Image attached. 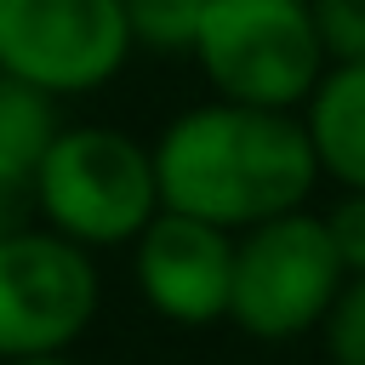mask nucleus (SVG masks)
<instances>
[{
    "label": "nucleus",
    "mask_w": 365,
    "mask_h": 365,
    "mask_svg": "<svg viewBox=\"0 0 365 365\" xmlns=\"http://www.w3.org/2000/svg\"><path fill=\"white\" fill-rule=\"evenodd\" d=\"M314 34L325 63H359L365 57V0H308Z\"/></svg>",
    "instance_id": "12"
},
{
    "label": "nucleus",
    "mask_w": 365,
    "mask_h": 365,
    "mask_svg": "<svg viewBox=\"0 0 365 365\" xmlns=\"http://www.w3.org/2000/svg\"><path fill=\"white\" fill-rule=\"evenodd\" d=\"M29 205L63 240L86 251H120L160 211L154 154L120 125H57L29 171Z\"/></svg>",
    "instance_id": "2"
},
{
    "label": "nucleus",
    "mask_w": 365,
    "mask_h": 365,
    "mask_svg": "<svg viewBox=\"0 0 365 365\" xmlns=\"http://www.w3.org/2000/svg\"><path fill=\"white\" fill-rule=\"evenodd\" d=\"M120 11H125V29H131L137 51L188 57L194 34H200V17H205V0H120Z\"/></svg>",
    "instance_id": "10"
},
{
    "label": "nucleus",
    "mask_w": 365,
    "mask_h": 365,
    "mask_svg": "<svg viewBox=\"0 0 365 365\" xmlns=\"http://www.w3.org/2000/svg\"><path fill=\"white\" fill-rule=\"evenodd\" d=\"M188 57L211 97L251 108H302L325 74L308 0H205Z\"/></svg>",
    "instance_id": "4"
},
{
    "label": "nucleus",
    "mask_w": 365,
    "mask_h": 365,
    "mask_svg": "<svg viewBox=\"0 0 365 365\" xmlns=\"http://www.w3.org/2000/svg\"><path fill=\"white\" fill-rule=\"evenodd\" d=\"M297 114L314 143L319 177H331L336 188H365V57L325 63Z\"/></svg>",
    "instance_id": "8"
},
{
    "label": "nucleus",
    "mask_w": 365,
    "mask_h": 365,
    "mask_svg": "<svg viewBox=\"0 0 365 365\" xmlns=\"http://www.w3.org/2000/svg\"><path fill=\"white\" fill-rule=\"evenodd\" d=\"M17 222H29V188L0 177V234H6V228H17Z\"/></svg>",
    "instance_id": "14"
},
{
    "label": "nucleus",
    "mask_w": 365,
    "mask_h": 365,
    "mask_svg": "<svg viewBox=\"0 0 365 365\" xmlns=\"http://www.w3.org/2000/svg\"><path fill=\"white\" fill-rule=\"evenodd\" d=\"M0 365H74V354H34V359H0Z\"/></svg>",
    "instance_id": "15"
},
{
    "label": "nucleus",
    "mask_w": 365,
    "mask_h": 365,
    "mask_svg": "<svg viewBox=\"0 0 365 365\" xmlns=\"http://www.w3.org/2000/svg\"><path fill=\"white\" fill-rule=\"evenodd\" d=\"M120 0H0V68L46 97H91L131 63Z\"/></svg>",
    "instance_id": "6"
},
{
    "label": "nucleus",
    "mask_w": 365,
    "mask_h": 365,
    "mask_svg": "<svg viewBox=\"0 0 365 365\" xmlns=\"http://www.w3.org/2000/svg\"><path fill=\"white\" fill-rule=\"evenodd\" d=\"M97 308V251L63 240L46 222H17L0 234V359L74 354Z\"/></svg>",
    "instance_id": "5"
},
{
    "label": "nucleus",
    "mask_w": 365,
    "mask_h": 365,
    "mask_svg": "<svg viewBox=\"0 0 365 365\" xmlns=\"http://www.w3.org/2000/svg\"><path fill=\"white\" fill-rule=\"evenodd\" d=\"M160 205L205 217L228 234L297 211L319 188V160L297 108H251V103H194L154 143Z\"/></svg>",
    "instance_id": "1"
},
{
    "label": "nucleus",
    "mask_w": 365,
    "mask_h": 365,
    "mask_svg": "<svg viewBox=\"0 0 365 365\" xmlns=\"http://www.w3.org/2000/svg\"><path fill=\"white\" fill-rule=\"evenodd\" d=\"M319 348L325 365H365V274H348L319 319Z\"/></svg>",
    "instance_id": "11"
},
{
    "label": "nucleus",
    "mask_w": 365,
    "mask_h": 365,
    "mask_svg": "<svg viewBox=\"0 0 365 365\" xmlns=\"http://www.w3.org/2000/svg\"><path fill=\"white\" fill-rule=\"evenodd\" d=\"M342 257L319 222V211L297 205L279 217H262L234 234V279H228V325L251 342H302L319 331L336 285Z\"/></svg>",
    "instance_id": "3"
},
{
    "label": "nucleus",
    "mask_w": 365,
    "mask_h": 365,
    "mask_svg": "<svg viewBox=\"0 0 365 365\" xmlns=\"http://www.w3.org/2000/svg\"><path fill=\"white\" fill-rule=\"evenodd\" d=\"M336 257H342V274H365V188H342L325 211H319Z\"/></svg>",
    "instance_id": "13"
},
{
    "label": "nucleus",
    "mask_w": 365,
    "mask_h": 365,
    "mask_svg": "<svg viewBox=\"0 0 365 365\" xmlns=\"http://www.w3.org/2000/svg\"><path fill=\"white\" fill-rule=\"evenodd\" d=\"M125 251H131V285L148 314L182 331L228 325V279H234L228 228L160 205Z\"/></svg>",
    "instance_id": "7"
},
{
    "label": "nucleus",
    "mask_w": 365,
    "mask_h": 365,
    "mask_svg": "<svg viewBox=\"0 0 365 365\" xmlns=\"http://www.w3.org/2000/svg\"><path fill=\"white\" fill-rule=\"evenodd\" d=\"M57 97L23 86L17 74L0 68V177L29 188V171L40 165L46 143L57 137Z\"/></svg>",
    "instance_id": "9"
}]
</instances>
